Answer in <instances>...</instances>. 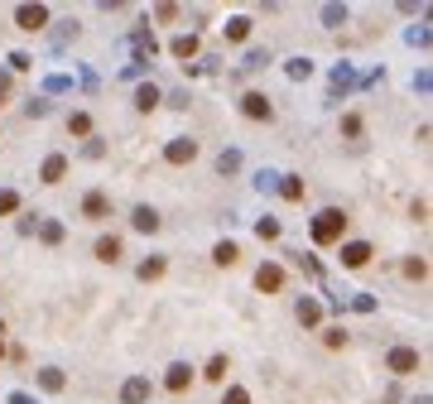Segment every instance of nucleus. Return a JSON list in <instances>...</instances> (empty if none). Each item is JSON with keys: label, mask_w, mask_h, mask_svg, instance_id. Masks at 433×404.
Here are the masks:
<instances>
[{"label": "nucleus", "mask_w": 433, "mask_h": 404, "mask_svg": "<svg viewBox=\"0 0 433 404\" xmlns=\"http://www.w3.org/2000/svg\"><path fill=\"white\" fill-rule=\"evenodd\" d=\"M279 192H284L289 202H298V197H303V183H298V178H284V183H279Z\"/></svg>", "instance_id": "obj_21"}, {"label": "nucleus", "mask_w": 433, "mask_h": 404, "mask_svg": "<svg viewBox=\"0 0 433 404\" xmlns=\"http://www.w3.org/2000/svg\"><path fill=\"white\" fill-rule=\"evenodd\" d=\"M212 260H216V265H236V260H241V250H236V241H221V245L212 250Z\"/></svg>", "instance_id": "obj_15"}, {"label": "nucleus", "mask_w": 433, "mask_h": 404, "mask_svg": "<svg viewBox=\"0 0 433 404\" xmlns=\"http://www.w3.org/2000/svg\"><path fill=\"white\" fill-rule=\"evenodd\" d=\"M63 173H68V159H63V154H49L39 178H44V183H63Z\"/></svg>", "instance_id": "obj_12"}, {"label": "nucleus", "mask_w": 433, "mask_h": 404, "mask_svg": "<svg viewBox=\"0 0 433 404\" xmlns=\"http://www.w3.org/2000/svg\"><path fill=\"white\" fill-rule=\"evenodd\" d=\"M97 260H102V265H116V260H121V241H116V236H102V241H97Z\"/></svg>", "instance_id": "obj_13"}, {"label": "nucleus", "mask_w": 433, "mask_h": 404, "mask_svg": "<svg viewBox=\"0 0 433 404\" xmlns=\"http://www.w3.org/2000/svg\"><path fill=\"white\" fill-rule=\"evenodd\" d=\"M409 216H414V221H429V202H424V197H419V202H414V207H409Z\"/></svg>", "instance_id": "obj_28"}, {"label": "nucleus", "mask_w": 433, "mask_h": 404, "mask_svg": "<svg viewBox=\"0 0 433 404\" xmlns=\"http://www.w3.org/2000/svg\"><path fill=\"white\" fill-rule=\"evenodd\" d=\"M255 289H260V294H279V289H284V269L279 265H260L255 269Z\"/></svg>", "instance_id": "obj_5"}, {"label": "nucleus", "mask_w": 433, "mask_h": 404, "mask_svg": "<svg viewBox=\"0 0 433 404\" xmlns=\"http://www.w3.org/2000/svg\"><path fill=\"white\" fill-rule=\"evenodd\" d=\"M164 274V260H145V265H140V279H159Z\"/></svg>", "instance_id": "obj_23"}, {"label": "nucleus", "mask_w": 433, "mask_h": 404, "mask_svg": "<svg viewBox=\"0 0 433 404\" xmlns=\"http://www.w3.org/2000/svg\"><path fill=\"white\" fill-rule=\"evenodd\" d=\"M130 221H135V231H145V236H154V231H159V212H154V207H135Z\"/></svg>", "instance_id": "obj_11"}, {"label": "nucleus", "mask_w": 433, "mask_h": 404, "mask_svg": "<svg viewBox=\"0 0 433 404\" xmlns=\"http://www.w3.org/2000/svg\"><path fill=\"white\" fill-rule=\"evenodd\" d=\"M15 207H20V192H10V188H5V192H0V216H10Z\"/></svg>", "instance_id": "obj_22"}, {"label": "nucleus", "mask_w": 433, "mask_h": 404, "mask_svg": "<svg viewBox=\"0 0 433 404\" xmlns=\"http://www.w3.org/2000/svg\"><path fill=\"white\" fill-rule=\"evenodd\" d=\"M342 236H347V212L327 207L313 216V245H342Z\"/></svg>", "instance_id": "obj_1"}, {"label": "nucleus", "mask_w": 433, "mask_h": 404, "mask_svg": "<svg viewBox=\"0 0 433 404\" xmlns=\"http://www.w3.org/2000/svg\"><path fill=\"white\" fill-rule=\"evenodd\" d=\"M135 106L140 111H154V106H159V87H140V92H135Z\"/></svg>", "instance_id": "obj_16"}, {"label": "nucleus", "mask_w": 433, "mask_h": 404, "mask_svg": "<svg viewBox=\"0 0 433 404\" xmlns=\"http://www.w3.org/2000/svg\"><path fill=\"white\" fill-rule=\"evenodd\" d=\"M342 130H347V135H361V116H342Z\"/></svg>", "instance_id": "obj_29"}, {"label": "nucleus", "mask_w": 433, "mask_h": 404, "mask_svg": "<svg viewBox=\"0 0 433 404\" xmlns=\"http://www.w3.org/2000/svg\"><path fill=\"white\" fill-rule=\"evenodd\" d=\"M173 54H178V58H193V54H197V39H193V34L173 39Z\"/></svg>", "instance_id": "obj_18"}, {"label": "nucleus", "mask_w": 433, "mask_h": 404, "mask_svg": "<svg viewBox=\"0 0 433 404\" xmlns=\"http://www.w3.org/2000/svg\"><path fill=\"white\" fill-rule=\"evenodd\" d=\"M241 111L250 116V121H270V116H274V106H270V97H265V92H245Z\"/></svg>", "instance_id": "obj_3"}, {"label": "nucleus", "mask_w": 433, "mask_h": 404, "mask_svg": "<svg viewBox=\"0 0 433 404\" xmlns=\"http://www.w3.org/2000/svg\"><path fill=\"white\" fill-rule=\"evenodd\" d=\"M68 130H73V135H92V116H87V111H78V116L68 121Z\"/></svg>", "instance_id": "obj_20"}, {"label": "nucleus", "mask_w": 433, "mask_h": 404, "mask_svg": "<svg viewBox=\"0 0 433 404\" xmlns=\"http://www.w3.org/2000/svg\"><path fill=\"white\" fill-rule=\"evenodd\" d=\"M298 323H318V303H313V298H303V303H298Z\"/></svg>", "instance_id": "obj_19"}, {"label": "nucleus", "mask_w": 433, "mask_h": 404, "mask_svg": "<svg viewBox=\"0 0 433 404\" xmlns=\"http://www.w3.org/2000/svg\"><path fill=\"white\" fill-rule=\"evenodd\" d=\"M405 274H409V279H424V274H429V265H424V260H409Z\"/></svg>", "instance_id": "obj_26"}, {"label": "nucleus", "mask_w": 433, "mask_h": 404, "mask_svg": "<svg viewBox=\"0 0 433 404\" xmlns=\"http://www.w3.org/2000/svg\"><path fill=\"white\" fill-rule=\"evenodd\" d=\"M164 385H169L173 395H183V390L193 385V366H183V361H178V366H169V380H164Z\"/></svg>", "instance_id": "obj_9"}, {"label": "nucleus", "mask_w": 433, "mask_h": 404, "mask_svg": "<svg viewBox=\"0 0 433 404\" xmlns=\"http://www.w3.org/2000/svg\"><path fill=\"white\" fill-rule=\"evenodd\" d=\"M366 260H371V245H366V241H347V245H342V265H347V269H361Z\"/></svg>", "instance_id": "obj_8"}, {"label": "nucleus", "mask_w": 433, "mask_h": 404, "mask_svg": "<svg viewBox=\"0 0 433 404\" xmlns=\"http://www.w3.org/2000/svg\"><path fill=\"white\" fill-rule=\"evenodd\" d=\"M226 371H231V361H226V356H212V361H207V371H202V376L212 380V385H221V380H226Z\"/></svg>", "instance_id": "obj_14"}, {"label": "nucleus", "mask_w": 433, "mask_h": 404, "mask_svg": "<svg viewBox=\"0 0 433 404\" xmlns=\"http://www.w3.org/2000/svg\"><path fill=\"white\" fill-rule=\"evenodd\" d=\"M245 34H250V20H245V15H236V20L226 25V39H236V44H241Z\"/></svg>", "instance_id": "obj_17"}, {"label": "nucleus", "mask_w": 433, "mask_h": 404, "mask_svg": "<svg viewBox=\"0 0 433 404\" xmlns=\"http://www.w3.org/2000/svg\"><path fill=\"white\" fill-rule=\"evenodd\" d=\"M0 106H5V92H0Z\"/></svg>", "instance_id": "obj_31"}, {"label": "nucleus", "mask_w": 433, "mask_h": 404, "mask_svg": "<svg viewBox=\"0 0 433 404\" xmlns=\"http://www.w3.org/2000/svg\"><path fill=\"white\" fill-rule=\"evenodd\" d=\"M121 400H126V404H145V400H150V380H145V376L126 380V390H121Z\"/></svg>", "instance_id": "obj_10"}, {"label": "nucleus", "mask_w": 433, "mask_h": 404, "mask_svg": "<svg viewBox=\"0 0 433 404\" xmlns=\"http://www.w3.org/2000/svg\"><path fill=\"white\" fill-rule=\"evenodd\" d=\"M221 404H250V395H245L241 385H231V390H226V400H221Z\"/></svg>", "instance_id": "obj_25"}, {"label": "nucleus", "mask_w": 433, "mask_h": 404, "mask_svg": "<svg viewBox=\"0 0 433 404\" xmlns=\"http://www.w3.org/2000/svg\"><path fill=\"white\" fill-rule=\"evenodd\" d=\"M327 347H347V332H337V327H327V337H323Z\"/></svg>", "instance_id": "obj_27"}, {"label": "nucleus", "mask_w": 433, "mask_h": 404, "mask_svg": "<svg viewBox=\"0 0 433 404\" xmlns=\"http://www.w3.org/2000/svg\"><path fill=\"white\" fill-rule=\"evenodd\" d=\"M39 380H44V390H58V385H63V376H58V371H44Z\"/></svg>", "instance_id": "obj_30"}, {"label": "nucleus", "mask_w": 433, "mask_h": 404, "mask_svg": "<svg viewBox=\"0 0 433 404\" xmlns=\"http://www.w3.org/2000/svg\"><path fill=\"white\" fill-rule=\"evenodd\" d=\"M15 20H20V29L34 34V29L49 25V10H44V5H20V10H15Z\"/></svg>", "instance_id": "obj_6"}, {"label": "nucleus", "mask_w": 433, "mask_h": 404, "mask_svg": "<svg viewBox=\"0 0 433 404\" xmlns=\"http://www.w3.org/2000/svg\"><path fill=\"white\" fill-rule=\"evenodd\" d=\"M255 231H260V241H274V236H279V221H270V216H265Z\"/></svg>", "instance_id": "obj_24"}, {"label": "nucleus", "mask_w": 433, "mask_h": 404, "mask_svg": "<svg viewBox=\"0 0 433 404\" xmlns=\"http://www.w3.org/2000/svg\"><path fill=\"white\" fill-rule=\"evenodd\" d=\"M82 216H87V221H106L111 216V197L106 192H87V197H82Z\"/></svg>", "instance_id": "obj_4"}, {"label": "nucleus", "mask_w": 433, "mask_h": 404, "mask_svg": "<svg viewBox=\"0 0 433 404\" xmlns=\"http://www.w3.org/2000/svg\"><path fill=\"white\" fill-rule=\"evenodd\" d=\"M385 366H390L395 376H414V371H419L424 361H419V351H409V347H395L390 356H385Z\"/></svg>", "instance_id": "obj_2"}, {"label": "nucleus", "mask_w": 433, "mask_h": 404, "mask_svg": "<svg viewBox=\"0 0 433 404\" xmlns=\"http://www.w3.org/2000/svg\"><path fill=\"white\" fill-rule=\"evenodd\" d=\"M164 159H169V164H193V159H197V140H188V135L173 140V145L164 149Z\"/></svg>", "instance_id": "obj_7"}]
</instances>
